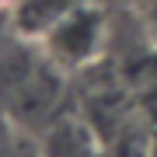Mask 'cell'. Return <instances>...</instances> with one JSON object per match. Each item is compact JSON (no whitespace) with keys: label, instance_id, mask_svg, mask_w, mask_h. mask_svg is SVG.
I'll return each mask as SVG.
<instances>
[{"label":"cell","instance_id":"5b68a950","mask_svg":"<svg viewBox=\"0 0 157 157\" xmlns=\"http://www.w3.org/2000/svg\"><path fill=\"white\" fill-rule=\"evenodd\" d=\"M94 4H101V0H94Z\"/></svg>","mask_w":157,"mask_h":157},{"label":"cell","instance_id":"7a4b0ae2","mask_svg":"<svg viewBox=\"0 0 157 157\" xmlns=\"http://www.w3.org/2000/svg\"><path fill=\"white\" fill-rule=\"evenodd\" d=\"M73 4H80V0H14L7 11H11V25L21 39L42 42Z\"/></svg>","mask_w":157,"mask_h":157},{"label":"cell","instance_id":"6da1fadb","mask_svg":"<svg viewBox=\"0 0 157 157\" xmlns=\"http://www.w3.org/2000/svg\"><path fill=\"white\" fill-rule=\"evenodd\" d=\"M108 42V14L105 4L80 0L52 25V32L39 42L42 56H49L59 70H80L91 67Z\"/></svg>","mask_w":157,"mask_h":157},{"label":"cell","instance_id":"277c9868","mask_svg":"<svg viewBox=\"0 0 157 157\" xmlns=\"http://www.w3.org/2000/svg\"><path fill=\"white\" fill-rule=\"evenodd\" d=\"M11 4H14V0H0V7H11Z\"/></svg>","mask_w":157,"mask_h":157},{"label":"cell","instance_id":"3957f363","mask_svg":"<svg viewBox=\"0 0 157 157\" xmlns=\"http://www.w3.org/2000/svg\"><path fill=\"white\" fill-rule=\"evenodd\" d=\"M140 21H143L147 35L157 42V0H143L140 4Z\"/></svg>","mask_w":157,"mask_h":157}]
</instances>
